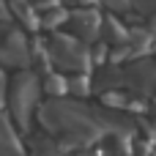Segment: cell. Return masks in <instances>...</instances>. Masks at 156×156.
<instances>
[{
	"mask_svg": "<svg viewBox=\"0 0 156 156\" xmlns=\"http://www.w3.org/2000/svg\"><path fill=\"white\" fill-rule=\"evenodd\" d=\"M66 16H69V14H66L63 8H55V11H47V14L41 16V25H44V27H58L60 22H66Z\"/></svg>",
	"mask_w": 156,
	"mask_h": 156,
	"instance_id": "12",
	"label": "cell"
},
{
	"mask_svg": "<svg viewBox=\"0 0 156 156\" xmlns=\"http://www.w3.org/2000/svg\"><path fill=\"white\" fill-rule=\"evenodd\" d=\"M148 36L156 41V14H154V19H151V25H148Z\"/></svg>",
	"mask_w": 156,
	"mask_h": 156,
	"instance_id": "17",
	"label": "cell"
},
{
	"mask_svg": "<svg viewBox=\"0 0 156 156\" xmlns=\"http://www.w3.org/2000/svg\"><path fill=\"white\" fill-rule=\"evenodd\" d=\"M123 85H129L134 93L148 96L156 88V63L148 58H137L123 69Z\"/></svg>",
	"mask_w": 156,
	"mask_h": 156,
	"instance_id": "4",
	"label": "cell"
},
{
	"mask_svg": "<svg viewBox=\"0 0 156 156\" xmlns=\"http://www.w3.org/2000/svg\"><path fill=\"white\" fill-rule=\"evenodd\" d=\"M123 85V71L118 69V66H107V69H101L99 74H96V90H118Z\"/></svg>",
	"mask_w": 156,
	"mask_h": 156,
	"instance_id": "7",
	"label": "cell"
},
{
	"mask_svg": "<svg viewBox=\"0 0 156 156\" xmlns=\"http://www.w3.org/2000/svg\"><path fill=\"white\" fill-rule=\"evenodd\" d=\"M66 19L71 22V30H74L71 36H77L80 41H93L101 33V16L93 8H80V11L69 14Z\"/></svg>",
	"mask_w": 156,
	"mask_h": 156,
	"instance_id": "5",
	"label": "cell"
},
{
	"mask_svg": "<svg viewBox=\"0 0 156 156\" xmlns=\"http://www.w3.org/2000/svg\"><path fill=\"white\" fill-rule=\"evenodd\" d=\"M134 8H140L143 14H156V0H132Z\"/></svg>",
	"mask_w": 156,
	"mask_h": 156,
	"instance_id": "14",
	"label": "cell"
},
{
	"mask_svg": "<svg viewBox=\"0 0 156 156\" xmlns=\"http://www.w3.org/2000/svg\"><path fill=\"white\" fill-rule=\"evenodd\" d=\"M44 49L49 55V63L58 66V69H66V71L77 74V71H88V66H90V52L77 36L55 33V36H49Z\"/></svg>",
	"mask_w": 156,
	"mask_h": 156,
	"instance_id": "3",
	"label": "cell"
},
{
	"mask_svg": "<svg viewBox=\"0 0 156 156\" xmlns=\"http://www.w3.org/2000/svg\"><path fill=\"white\" fill-rule=\"evenodd\" d=\"M8 14H11V11H8V3H5V0H0V22H5V19H8Z\"/></svg>",
	"mask_w": 156,
	"mask_h": 156,
	"instance_id": "16",
	"label": "cell"
},
{
	"mask_svg": "<svg viewBox=\"0 0 156 156\" xmlns=\"http://www.w3.org/2000/svg\"><path fill=\"white\" fill-rule=\"evenodd\" d=\"M30 156H66V148L58 140H33Z\"/></svg>",
	"mask_w": 156,
	"mask_h": 156,
	"instance_id": "9",
	"label": "cell"
},
{
	"mask_svg": "<svg viewBox=\"0 0 156 156\" xmlns=\"http://www.w3.org/2000/svg\"><path fill=\"white\" fill-rule=\"evenodd\" d=\"M74 3H82V5H90V3H96V0H74Z\"/></svg>",
	"mask_w": 156,
	"mask_h": 156,
	"instance_id": "18",
	"label": "cell"
},
{
	"mask_svg": "<svg viewBox=\"0 0 156 156\" xmlns=\"http://www.w3.org/2000/svg\"><path fill=\"white\" fill-rule=\"evenodd\" d=\"M44 90L55 99V96H63V93H69V85H66V77H60V74H47V80H44Z\"/></svg>",
	"mask_w": 156,
	"mask_h": 156,
	"instance_id": "11",
	"label": "cell"
},
{
	"mask_svg": "<svg viewBox=\"0 0 156 156\" xmlns=\"http://www.w3.org/2000/svg\"><path fill=\"white\" fill-rule=\"evenodd\" d=\"M0 156H25L19 137H16V132H14V126L3 110H0Z\"/></svg>",
	"mask_w": 156,
	"mask_h": 156,
	"instance_id": "6",
	"label": "cell"
},
{
	"mask_svg": "<svg viewBox=\"0 0 156 156\" xmlns=\"http://www.w3.org/2000/svg\"><path fill=\"white\" fill-rule=\"evenodd\" d=\"M66 85H69V93L80 96V99L90 93V77H88L85 71H77L74 77H69V80H66Z\"/></svg>",
	"mask_w": 156,
	"mask_h": 156,
	"instance_id": "10",
	"label": "cell"
},
{
	"mask_svg": "<svg viewBox=\"0 0 156 156\" xmlns=\"http://www.w3.org/2000/svg\"><path fill=\"white\" fill-rule=\"evenodd\" d=\"M5 88H8V80H5V74H3V69H0V104H3V99H5Z\"/></svg>",
	"mask_w": 156,
	"mask_h": 156,
	"instance_id": "15",
	"label": "cell"
},
{
	"mask_svg": "<svg viewBox=\"0 0 156 156\" xmlns=\"http://www.w3.org/2000/svg\"><path fill=\"white\" fill-rule=\"evenodd\" d=\"M104 3H107L110 11H118V14H123V11L132 8V0H104Z\"/></svg>",
	"mask_w": 156,
	"mask_h": 156,
	"instance_id": "13",
	"label": "cell"
},
{
	"mask_svg": "<svg viewBox=\"0 0 156 156\" xmlns=\"http://www.w3.org/2000/svg\"><path fill=\"white\" fill-rule=\"evenodd\" d=\"M5 96H8V112L14 118V123L27 132L30 129V118L33 112L38 110V99H41V82L33 71H19L11 85L5 88Z\"/></svg>",
	"mask_w": 156,
	"mask_h": 156,
	"instance_id": "2",
	"label": "cell"
},
{
	"mask_svg": "<svg viewBox=\"0 0 156 156\" xmlns=\"http://www.w3.org/2000/svg\"><path fill=\"white\" fill-rule=\"evenodd\" d=\"M99 36H107L112 44H121V41H126L129 30H126L121 22H115V16H107V19L101 22V33H99Z\"/></svg>",
	"mask_w": 156,
	"mask_h": 156,
	"instance_id": "8",
	"label": "cell"
},
{
	"mask_svg": "<svg viewBox=\"0 0 156 156\" xmlns=\"http://www.w3.org/2000/svg\"><path fill=\"white\" fill-rule=\"evenodd\" d=\"M151 156H156V151H154V154H151Z\"/></svg>",
	"mask_w": 156,
	"mask_h": 156,
	"instance_id": "19",
	"label": "cell"
},
{
	"mask_svg": "<svg viewBox=\"0 0 156 156\" xmlns=\"http://www.w3.org/2000/svg\"><path fill=\"white\" fill-rule=\"evenodd\" d=\"M38 121L41 126L58 137V143L69 151H85L96 145L104 134H126L132 137L134 126L129 118L112 112V110H96L82 101H69L63 96L49 99L47 104L38 107Z\"/></svg>",
	"mask_w": 156,
	"mask_h": 156,
	"instance_id": "1",
	"label": "cell"
}]
</instances>
